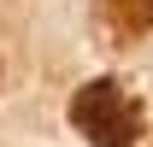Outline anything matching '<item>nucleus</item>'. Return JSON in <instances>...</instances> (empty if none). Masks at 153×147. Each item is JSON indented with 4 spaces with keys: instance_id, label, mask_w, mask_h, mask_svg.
I'll list each match as a JSON object with an SVG mask.
<instances>
[{
    "instance_id": "1",
    "label": "nucleus",
    "mask_w": 153,
    "mask_h": 147,
    "mask_svg": "<svg viewBox=\"0 0 153 147\" xmlns=\"http://www.w3.org/2000/svg\"><path fill=\"white\" fill-rule=\"evenodd\" d=\"M71 129L88 147H135L147 135V112L124 76H88L71 94Z\"/></svg>"
},
{
    "instance_id": "2",
    "label": "nucleus",
    "mask_w": 153,
    "mask_h": 147,
    "mask_svg": "<svg viewBox=\"0 0 153 147\" xmlns=\"http://www.w3.org/2000/svg\"><path fill=\"white\" fill-rule=\"evenodd\" d=\"M94 18L112 36V47H135L153 36V0H94Z\"/></svg>"
}]
</instances>
